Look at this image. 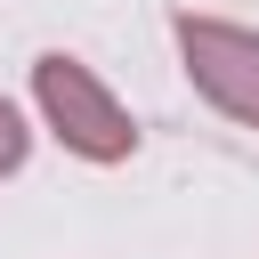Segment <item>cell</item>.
Here are the masks:
<instances>
[{
    "mask_svg": "<svg viewBox=\"0 0 259 259\" xmlns=\"http://www.w3.org/2000/svg\"><path fill=\"white\" fill-rule=\"evenodd\" d=\"M170 40H178V65L186 81L243 130H259V32L235 24V16H194L178 8L170 16Z\"/></svg>",
    "mask_w": 259,
    "mask_h": 259,
    "instance_id": "2",
    "label": "cell"
},
{
    "mask_svg": "<svg viewBox=\"0 0 259 259\" xmlns=\"http://www.w3.org/2000/svg\"><path fill=\"white\" fill-rule=\"evenodd\" d=\"M24 154H32V121H24V105H16V97H0V178H16V170H24Z\"/></svg>",
    "mask_w": 259,
    "mask_h": 259,
    "instance_id": "3",
    "label": "cell"
},
{
    "mask_svg": "<svg viewBox=\"0 0 259 259\" xmlns=\"http://www.w3.org/2000/svg\"><path fill=\"white\" fill-rule=\"evenodd\" d=\"M32 113H40V130L65 146V154H81V162H130L138 154V121H130V105L97 81V65H81L73 49H40L32 57Z\"/></svg>",
    "mask_w": 259,
    "mask_h": 259,
    "instance_id": "1",
    "label": "cell"
}]
</instances>
